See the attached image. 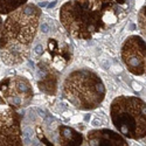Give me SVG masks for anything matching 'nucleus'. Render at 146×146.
I'll use <instances>...</instances> for the list:
<instances>
[{"mask_svg": "<svg viewBox=\"0 0 146 146\" xmlns=\"http://www.w3.org/2000/svg\"><path fill=\"white\" fill-rule=\"evenodd\" d=\"M121 18L111 0H69L60 8V22L77 40H90Z\"/></svg>", "mask_w": 146, "mask_h": 146, "instance_id": "obj_1", "label": "nucleus"}, {"mask_svg": "<svg viewBox=\"0 0 146 146\" xmlns=\"http://www.w3.org/2000/svg\"><path fill=\"white\" fill-rule=\"evenodd\" d=\"M41 14L36 5L26 4L7 15L0 34V56L5 64L19 66L29 57Z\"/></svg>", "mask_w": 146, "mask_h": 146, "instance_id": "obj_2", "label": "nucleus"}, {"mask_svg": "<svg viewBox=\"0 0 146 146\" xmlns=\"http://www.w3.org/2000/svg\"><path fill=\"white\" fill-rule=\"evenodd\" d=\"M62 94L74 108L90 111L103 103L106 89L100 75L88 68H82L70 71L66 76Z\"/></svg>", "mask_w": 146, "mask_h": 146, "instance_id": "obj_3", "label": "nucleus"}, {"mask_svg": "<svg viewBox=\"0 0 146 146\" xmlns=\"http://www.w3.org/2000/svg\"><path fill=\"white\" fill-rule=\"evenodd\" d=\"M116 130L125 138L138 140L146 136V103L136 96H119L110 105Z\"/></svg>", "mask_w": 146, "mask_h": 146, "instance_id": "obj_4", "label": "nucleus"}, {"mask_svg": "<svg viewBox=\"0 0 146 146\" xmlns=\"http://www.w3.org/2000/svg\"><path fill=\"white\" fill-rule=\"evenodd\" d=\"M34 90L31 82L23 76H8L0 81V102L19 110L31 104Z\"/></svg>", "mask_w": 146, "mask_h": 146, "instance_id": "obj_5", "label": "nucleus"}, {"mask_svg": "<svg viewBox=\"0 0 146 146\" xmlns=\"http://www.w3.org/2000/svg\"><path fill=\"white\" fill-rule=\"evenodd\" d=\"M72 60V47L63 35L48 36L42 53V61L48 67L57 72L62 71Z\"/></svg>", "mask_w": 146, "mask_h": 146, "instance_id": "obj_6", "label": "nucleus"}, {"mask_svg": "<svg viewBox=\"0 0 146 146\" xmlns=\"http://www.w3.org/2000/svg\"><path fill=\"white\" fill-rule=\"evenodd\" d=\"M121 60L125 68L136 76L146 75V41L139 35H130L121 46Z\"/></svg>", "mask_w": 146, "mask_h": 146, "instance_id": "obj_7", "label": "nucleus"}, {"mask_svg": "<svg viewBox=\"0 0 146 146\" xmlns=\"http://www.w3.org/2000/svg\"><path fill=\"white\" fill-rule=\"evenodd\" d=\"M22 145L21 116L13 108L0 109V146Z\"/></svg>", "mask_w": 146, "mask_h": 146, "instance_id": "obj_8", "label": "nucleus"}, {"mask_svg": "<svg viewBox=\"0 0 146 146\" xmlns=\"http://www.w3.org/2000/svg\"><path fill=\"white\" fill-rule=\"evenodd\" d=\"M87 141L89 145H109V146H126L127 141L123 135L111 130H91L87 135Z\"/></svg>", "mask_w": 146, "mask_h": 146, "instance_id": "obj_9", "label": "nucleus"}, {"mask_svg": "<svg viewBox=\"0 0 146 146\" xmlns=\"http://www.w3.org/2000/svg\"><path fill=\"white\" fill-rule=\"evenodd\" d=\"M58 137H60V145H82L83 137L81 133L70 129L68 126H60L58 129Z\"/></svg>", "mask_w": 146, "mask_h": 146, "instance_id": "obj_10", "label": "nucleus"}, {"mask_svg": "<svg viewBox=\"0 0 146 146\" xmlns=\"http://www.w3.org/2000/svg\"><path fill=\"white\" fill-rule=\"evenodd\" d=\"M55 70L50 69L47 74L42 77V81H39V87L42 91L47 94H55L56 88H57V77H56Z\"/></svg>", "mask_w": 146, "mask_h": 146, "instance_id": "obj_11", "label": "nucleus"}, {"mask_svg": "<svg viewBox=\"0 0 146 146\" xmlns=\"http://www.w3.org/2000/svg\"><path fill=\"white\" fill-rule=\"evenodd\" d=\"M28 0H0V14L8 15L21 6L26 5Z\"/></svg>", "mask_w": 146, "mask_h": 146, "instance_id": "obj_12", "label": "nucleus"}, {"mask_svg": "<svg viewBox=\"0 0 146 146\" xmlns=\"http://www.w3.org/2000/svg\"><path fill=\"white\" fill-rule=\"evenodd\" d=\"M138 26H139V29L144 36V39L146 40V5L140 8L138 13Z\"/></svg>", "mask_w": 146, "mask_h": 146, "instance_id": "obj_13", "label": "nucleus"}, {"mask_svg": "<svg viewBox=\"0 0 146 146\" xmlns=\"http://www.w3.org/2000/svg\"><path fill=\"white\" fill-rule=\"evenodd\" d=\"M111 1H112L113 6L116 7V9L124 17L126 14V11H127L129 0H111Z\"/></svg>", "mask_w": 146, "mask_h": 146, "instance_id": "obj_14", "label": "nucleus"}, {"mask_svg": "<svg viewBox=\"0 0 146 146\" xmlns=\"http://www.w3.org/2000/svg\"><path fill=\"white\" fill-rule=\"evenodd\" d=\"M3 23H4V21L1 19V14H0V34H1V29H3Z\"/></svg>", "mask_w": 146, "mask_h": 146, "instance_id": "obj_15", "label": "nucleus"}, {"mask_svg": "<svg viewBox=\"0 0 146 146\" xmlns=\"http://www.w3.org/2000/svg\"><path fill=\"white\" fill-rule=\"evenodd\" d=\"M144 138H145V141H146V136H145V137H144Z\"/></svg>", "mask_w": 146, "mask_h": 146, "instance_id": "obj_16", "label": "nucleus"}]
</instances>
